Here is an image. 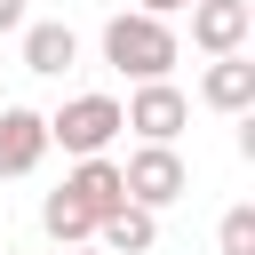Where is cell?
I'll list each match as a JSON object with an SVG mask.
<instances>
[{
    "instance_id": "7c38bea8",
    "label": "cell",
    "mask_w": 255,
    "mask_h": 255,
    "mask_svg": "<svg viewBox=\"0 0 255 255\" xmlns=\"http://www.w3.org/2000/svg\"><path fill=\"white\" fill-rule=\"evenodd\" d=\"M215 255H255V207H247V199L223 207V223H215Z\"/></svg>"
},
{
    "instance_id": "8fae6325",
    "label": "cell",
    "mask_w": 255,
    "mask_h": 255,
    "mask_svg": "<svg viewBox=\"0 0 255 255\" xmlns=\"http://www.w3.org/2000/svg\"><path fill=\"white\" fill-rule=\"evenodd\" d=\"M40 231H48L56 247H80V239H96V215H88L80 199H64V191H48V199H40Z\"/></svg>"
},
{
    "instance_id": "9a60e30c",
    "label": "cell",
    "mask_w": 255,
    "mask_h": 255,
    "mask_svg": "<svg viewBox=\"0 0 255 255\" xmlns=\"http://www.w3.org/2000/svg\"><path fill=\"white\" fill-rule=\"evenodd\" d=\"M64 255H104V247H96V239H80V247H64Z\"/></svg>"
},
{
    "instance_id": "2e32d148",
    "label": "cell",
    "mask_w": 255,
    "mask_h": 255,
    "mask_svg": "<svg viewBox=\"0 0 255 255\" xmlns=\"http://www.w3.org/2000/svg\"><path fill=\"white\" fill-rule=\"evenodd\" d=\"M0 104H8V96H0Z\"/></svg>"
},
{
    "instance_id": "52a82bcc",
    "label": "cell",
    "mask_w": 255,
    "mask_h": 255,
    "mask_svg": "<svg viewBox=\"0 0 255 255\" xmlns=\"http://www.w3.org/2000/svg\"><path fill=\"white\" fill-rule=\"evenodd\" d=\"M199 104L223 112V120L255 112V64H247V48H239V56H207V72H199Z\"/></svg>"
},
{
    "instance_id": "8992f818",
    "label": "cell",
    "mask_w": 255,
    "mask_h": 255,
    "mask_svg": "<svg viewBox=\"0 0 255 255\" xmlns=\"http://www.w3.org/2000/svg\"><path fill=\"white\" fill-rule=\"evenodd\" d=\"M48 112H24V104H0V175H32L48 159Z\"/></svg>"
},
{
    "instance_id": "ba28073f",
    "label": "cell",
    "mask_w": 255,
    "mask_h": 255,
    "mask_svg": "<svg viewBox=\"0 0 255 255\" xmlns=\"http://www.w3.org/2000/svg\"><path fill=\"white\" fill-rule=\"evenodd\" d=\"M64 199H80L88 215H112L120 199H128V183H120V159H104V151H88V159H72V175L56 183Z\"/></svg>"
},
{
    "instance_id": "30bf717a",
    "label": "cell",
    "mask_w": 255,
    "mask_h": 255,
    "mask_svg": "<svg viewBox=\"0 0 255 255\" xmlns=\"http://www.w3.org/2000/svg\"><path fill=\"white\" fill-rule=\"evenodd\" d=\"M72 64H80V32H72V24H24V72L64 80Z\"/></svg>"
},
{
    "instance_id": "7a4b0ae2",
    "label": "cell",
    "mask_w": 255,
    "mask_h": 255,
    "mask_svg": "<svg viewBox=\"0 0 255 255\" xmlns=\"http://www.w3.org/2000/svg\"><path fill=\"white\" fill-rule=\"evenodd\" d=\"M120 183H128V199L135 207H175L183 191H191V167H183V151L175 143H135L128 159H120Z\"/></svg>"
},
{
    "instance_id": "5bb4252c",
    "label": "cell",
    "mask_w": 255,
    "mask_h": 255,
    "mask_svg": "<svg viewBox=\"0 0 255 255\" xmlns=\"http://www.w3.org/2000/svg\"><path fill=\"white\" fill-rule=\"evenodd\" d=\"M135 8H143V16H183L191 0H135Z\"/></svg>"
},
{
    "instance_id": "4fadbf2b",
    "label": "cell",
    "mask_w": 255,
    "mask_h": 255,
    "mask_svg": "<svg viewBox=\"0 0 255 255\" xmlns=\"http://www.w3.org/2000/svg\"><path fill=\"white\" fill-rule=\"evenodd\" d=\"M0 32H24V0H0Z\"/></svg>"
},
{
    "instance_id": "5b68a950",
    "label": "cell",
    "mask_w": 255,
    "mask_h": 255,
    "mask_svg": "<svg viewBox=\"0 0 255 255\" xmlns=\"http://www.w3.org/2000/svg\"><path fill=\"white\" fill-rule=\"evenodd\" d=\"M255 32V0H191V48L199 56H239Z\"/></svg>"
},
{
    "instance_id": "9c48e42d",
    "label": "cell",
    "mask_w": 255,
    "mask_h": 255,
    "mask_svg": "<svg viewBox=\"0 0 255 255\" xmlns=\"http://www.w3.org/2000/svg\"><path fill=\"white\" fill-rule=\"evenodd\" d=\"M96 247H104V255H151V247H159V215L135 207V199H120L112 215H96Z\"/></svg>"
},
{
    "instance_id": "3957f363",
    "label": "cell",
    "mask_w": 255,
    "mask_h": 255,
    "mask_svg": "<svg viewBox=\"0 0 255 255\" xmlns=\"http://www.w3.org/2000/svg\"><path fill=\"white\" fill-rule=\"evenodd\" d=\"M120 128H135L143 143H175L191 128V96L175 80H135V96L120 104Z\"/></svg>"
},
{
    "instance_id": "277c9868",
    "label": "cell",
    "mask_w": 255,
    "mask_h": 255,
    "mask_svg": "<svg viewBox=\"0 0 255 255\" xmlns=\"http://www.w3.org/2000/svg\"><path fill=\"white\" fill-rule=\"evenodd\" d=\"M112 135H120V96H72L64 112H48V143H64L72 159L104 151Z\"/></svg>"
},
{
    "instance_id": "6da1fadb",
    "label": "cell",
    "mask_w": 255,
    "mask_h": 255,
    "mask_svg": "<svg viewBox=\"0 0 255 255\" xmlns=\"http://www.w3.org/2000/svg\"><path fill=\"white\" fill-rule=\"evenodd\" d=\"M175 56H183V40H175V24H167V16L120 8V16L104 24V64H112V72H128V80H167V72H175Z\"/></svg>"
}]
</instances>
